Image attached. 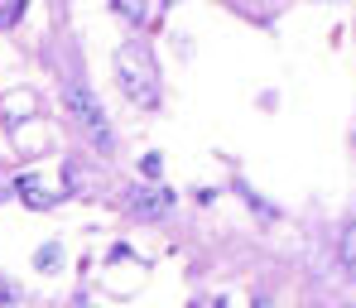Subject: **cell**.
<instances>
[{"mask_svg": "<svg viewBox=\"0 0 356 308\" xmlns=\"http://www.w3.org/2000/svg\"><path fill=\"white\" fill-rule=\"evenodd\" d=\"M111 67H116L120 97H125L130 106H145V111H154V106H159V77H154V63L145 58V49H135V44L116 49Z\"/></svg>", "mask_w": 356, "mask_h": 308, "instance_id": "6da1fadb", "label": "cell"}, {"mask_svg": "<svg viewBox=\"0 0 356 308\" xmlns=\"http://www.w3.org/2000/svg\"><path fill=\"white\" fill-rule=\"evenodd\" d=\"M63 102H67L72 121L87 130V140H92L102 154H111V149H116V130H111V116H106L102 97H97L87 82H67V87H63Z\"/></svg>", "mask_w": 356, "mask_h": 308, "instance_id": "7a4b0ae2", "label": "cell"}, {"mask_svg": "<svg viewBox=\"0 0 356 308\" xmlns=\"http://www.w3.org/2000/svg\"><path fill=\"white\" fill-rule=\"evenodd\" d=\"M120 197H125V212H130V217H145V222L169 217V212H174V202H178L169 184H130Z\"/></svg>", "mask_w": 356, "mask_h": 308, "instance_id": "3957f363", "label": "cell"}, {"mask_svg": "<svg viewBox=\"0 0 356 308\" xmlns=\"http://www.w3.org/2000/svg\"><path fill=\"white\" fill-rule=\"evenodd\" d=\"M111 10H116L125 24H145L149 19V0H111Z\"/></svg>", "mask_w": 356, "mask_h": 308, "instance_id": "277c9868", "label": "cell"}, {"mask_svg": "<svg viewBox=\"0 0 356 308\" xmlns=\"http://www.w3.org/2000/svg\"><path fill=\"white\" fill-rule=\"evenodd\" d=\"M34 270H44V275L63 270V246H58V241H49V246H39V250H34Z\"/></svg>", "mask_w": 356, "mask_h": 308, "instance_id": "5b68a950", "label": "cell"}, {"mask_svg": "<svg viewBox=\"0 0 356 308\" xmlns=\"http://www.w3.org/2000/svg\"><path fill=\"white\" fill-rule=\"evenodd\" d=\"M342 265H347V275L356 279V222L342 232Z\"/></svg>", "mask_w": 356, "mask_h": 308, "instance_id": "8992f818", "label": "cell"}, {"mask_svg": "<svg viewBox=\"0 0 356 308\" xmlns=\"http://www.w3.org/2000/svg\"><path fill=\"white\" fill-rule=\"evenodd\" d=\"M19 15H24V0H0V29L19 24Z\"/></svg>", "mask_w": 356, "mask_h": 308, "instance_id": "52a82bcc", "label": "cell"}, {"mask_svg": "<svg viewBox=\"0 0 356 308\" xmlns=\"http://www.w3.org/2000/svg\"><path fill=\"white\" fill-rule=\"evenodd\" d=\"M140 174H145L149 184H154V179H164V154H145V159H140Z\"/></svg>", "mask_w": 356, "mask_h": 308, "instance_id": "ba28073f", "label": "cell"}, {"mask_svg": "<svg viewBox=\"0 0 356 308\" xmlns=\"http://www.w3.org/2000/svg\"><path fill=\"white\" fill-rule=\"evenodd\" d=\"M19 299H24V294H19V284H10V279L0 275V308H15Z\"/></svg>", "mask_w": 356, "mask_h": 308, "instance_id": "9c48e42d", "label": "cell"}, {"mask_svg": "<svg viewBox=\"0 0 356 308\" xmlns=\"http://www.w3.org/2000/svg\"><path fill=\"white\" fill-rule=\"evenodd\" d=\"M255 308H270V304H265V299H255Z\"/></svg>", "mask_w": 356, "mask_h": 308, "instance_id": "30bf717a", "label": "cell"}, {"mask_svg": "<svg viewBox=\"0 0 356 308\" xmlns=\"http://www.w3.org/2000/svg\"><path fill=\"white\" fill-rule=\"evenodd\" d=\"M77 308H92V304H87V299H77Z\"/></svg>", "mask_w": 356, "mask_h": 308, "instance_id": "8fae6325", "label": "cell"}]
</instances>
